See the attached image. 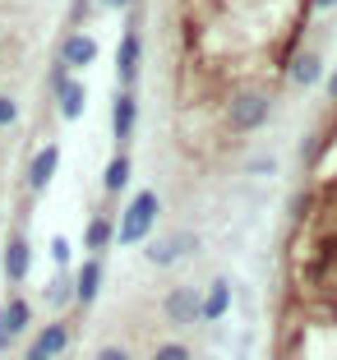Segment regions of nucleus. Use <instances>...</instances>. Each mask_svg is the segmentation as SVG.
I'll return each mask as SVG.
<instances>
[{"mask_svg": "<svg viewBox=\"0 0 337 360\" xmlns=\"http://www.w3.org/2000/svg\"><path fill=\"white\" fill-rule=\"evenodd\" d=\"M56 162H61V148H56V143L37 148V158H32V167H28V190L32 194H46V185H51V176H56Z\"/></svg>", "mask_w": 337, "mask_h": 360, "instance_id": "nucleus-5", "label": "nucleus"}, {"mask_svg": "<svg viewBox=\"0 0 337 360\" xmlns=\"http://www.w3.org/2000/svg\"><path fill=\"white\" fill-rule=\"evenodd\" d=\"M65 342H70V323H65V319H51V323L37 333V347H42L46 356H61Z\"/></svg>", "mask_w": 337, "mask_h": 360, "instance_id": "nucleus-14", "label": "nucleus"}, {"mask_svg": "<svg viewBox=\"0 0 337 360\" xmlns=\"http://www.w3.org/2000/svg\"><path fill=\"white\" fill-rule=\"evenodd\" d=\"M134 116H139V106H134V93L129 88H120L116 102H111V129H116V139L125 143L129 134H134Z\"/></svg>", "mask_w": 337, "mask_h": 360, "instance_id": "nucleus-7", "label": "nucleus"}, {"mask_svg": "<svg viewBox=\"0 0 337 360\" xmlns=\"http://www.w3.org/2000/svg\"><path fill=\"white\" fill-rule=\"evenodd\" d=\"M70 286H74V300H79V309H88V305L97 300V291H102V264H97V259H88V264L70 277Z\"/></svg>", "mask_w": 337, "mask_h": 360, "instance_id": "nucleus-4", "label": "nucleus"}, {"mask_svg": "<svg viewBox=\"0 0 337 360\" xmlns=\"http://www.w3.org/2000/svg\"><path fill=\"white\" fill-rule=\"evenodd\" d=\"M310 5H314V10H333L337 0H310Z\"/></svg>", "mask_w": 337, "mask_h": 360, "instance_id": "nucleus-27", "label": "nucleus"}, {"mask_svg": "<svg viewBox=\"0 0 337 360\" xmlns=\"http://www.w3.org/2000/svg\"><path fill=\"white\" fill-rule=\"evenodd\" d=\"M162 309H167V319L176 323V328H185V323L199 319V291H194V286H171L167 300H162Z\"/></svg>", "mask_w": 337, "mask_h": 360, "instance_id": "nucleus-3", "label": "nucleus"}, {"mask_svg": "<svg viewBox=\"0 0 337 360\" xmlns=\"http://www.w3.org/2000/svg\"><path fill=\"white\" fill-rule=\"evenodd\" d=\"M268 116H273V97L259 93V88H241L227 102V129L231 134H254V129L268 125Z\"/></svg>", "mask_w": 337, "mask_h": 360, "instance_id": "nucleus-1", "label": "nucleus"}, {"mask_svg": "<svg viewBox=\"0 0 337 360\" xmlns=\"http://www.w3.org/2000/svg\"><path fill=\"white\" fill-rule=\"evenodd\" d=\"M42 296H46V309H61L65 300L74 296V286H70V273H56L51 282H46V291H42Z\"/></svg>", "mask_w": 337, "mask_h": 360, "instance_id": "nucleus-18", "label": "nucleus"}, {"mask_svg": "<svg viewBox=\"0 0 337 360\" xmlns=\"http://www.w3.org/2000/svg\"><path fill=\"white\" fill-rule=\"evenodd\" d=\"M61 60H65V70H84V65L97 60V42L88 37V32H74V37H65Z\"/></svg>", "mask_w": 337, "mask_h": 360, "instance_id": "nucleus-6", "label": "nucleus"}, {"mask_svg": "<svg viewBox=\"0 0 337 360\" xmlns=\"http://www.w3.org/2000/svg\"><path fill=\"white\" fill-rule=\"evenodd\" d=\"M102 5H111V10H125L129 0H102Z\"/></svg>", "mask_w": 337, "mask_h": 360, "instance_id": "nucleus-28", "label": "nucleus"}, {"mask_svg": "<svg viewBox=\"0 0 337 360\" xmlns=\"http://www.w3.org/2000/svg\"><path fill=\"white\" fill-rule=\"evenodd\" d=\"M97 360H129V351L125 347H102V351H97Z\"/></svg>", "mask_w": 337, "mask_h": 360, "instance_id": "nucleus-23", "label": "nucleus"}, {"mask_svg": "<svg viewBox=\"0 0 337 360\" xmlns=\"http://www.w3.org/2000/svg\"><path fill=\"white\" fill-rule=\"evenodd\" d=\"M10 342L14 338H10V328H5V309H0V351H10Z\"/></svg>", "mask_w": 337, "mask_h": 360, "instance_id": "nucleus-25", "label": "nucleus"}, {"mask_svg": "<svg viewBox=\"0 0 337 360\" xmlns=\"http://www.w3.org/2000/svg\"><path fill=\"white\" fill-rule=\"evenodd\" d=\"M185 250H194V236L190 231H180L176 240H153V245H148V264L167 268V264H176V255H185Z\"/></svg>", "mask_w": 337, "mask_h": 360, "instance_id": "nucleus-11", "label": "nucleus"}, {"mask_svg": "<svg viewBox=\"0 0 337 360\" xmlns=\"http://www.w3.org/2000/svg\"><path fill=\"white\" fill-rule=\"evenodd\" d=\"M227 309H231V282H227V277H217V282L208 286V296H199V319H222L227 314Z\"/></svg>", "mask_w": 337, "mask_h": 360, "instance_id": "nucleus-10", "label": "nucleus"}, {"mask_svg": "<svg viewBox=\"0 0 337 360\" xmlns=\"http://www.w3.org/2000/svg\"><path fill=\"white\" fill-rule=\"evenodd\" d=\"M129 171H134L129 153H116V158L106 162V176H102V190H106V199H116V194H125V185H129Z\"/></svg>", "mask_w": 337, "mask_h": 360, "instance_id": "nucleus-12", "label": "nucleus"}, {"mask_svg": "<svg viewBox=\"0 0 337 360\" xmlns=\"http://www.w3.org/2000/svg\"><path fill=\"white\" fill-rule=\"evenodd\" d=\"M291 79H295V84H300V88H310V84H314V79H319V56H314V51L295 56V60H291Z\"/></svg>", "mask_w": 337, "mask_h": 360, "instance_id": "nucleus-17", "label": "nucleus"}, {"mask_svg": "<svg viewBox=\"0 0 337 360\" xmlns=\"http://www.w3.org/2000/svg\"><path fill=\"white\" fill-rule=\"evenodd\" d=\"M328 97L337 102V70H333V79H328Z\"/></svg>", "mask_w": 337, "mask_h": 360, "instance_id": "nucleus-26", "label": "nucleus"}, {"mask_svg": "<svg viewBox=\"0 0 337 360\" xmlns=\"http://www.w3.org/2000/svg\"><path fill=\"white\" fill-rule=\"evenodd\" d=\"M153 360H194V356H190L185 342H158V347H153Z\"/></svg>", "mask_w": 337, "mask_h": 360, "instance_id": "nucleus-19", "label": "nucleus"}, {"mask_svg": "<svg viewBox=\"0 0 337 360\" xmlns=\"http://www.w3.org/2000/svg\"><path fill=\"white\" fill-rule=\"evenodd\" d=\"M116 75H120V88H129L139 79V32L129 28L120 37V51H116Z\"/></svg>", "mask_w": 337, "mask_h": 360, "instance_id": "nucleus-8", "label": "nucleus"}, {"mask_svg": "<svg viewBox=\"0 0 337 360\" xmlns=\"http://www.w3.org/2000/svg\"><path fill=\"white\" fill-rule=\"evenodd\" d=\"M14 120H19V106H14V97H5V93H0V129H5V125H14Z\"/></svg>", "mask_w": 337, "mask_h": 360, "instance_id": "nucleus-20", "label": "nucleus"}, {"mask_svg": "<svg viewBox=\"0 0 337 360\" xmlns=\"http://www.w3.org/2000/svg\"><path fill=\"white\" fill-rule=\"evenodd\" d=\"M23 360H56V356H46V351H42V347H37V342H32V347H28V351H23Z\"/></svg>", "mask_w": 337, "mask_h": 360, "instance_id": "nucleus-24", "label": "nucleus"}, {"mask_svg": "<svg viewBox=\"0 0 337 360\" xmlns=\"http://www.w3.org/2000/svg\"><path fill=\"white\" fill-rule=\"evenodd\" d=\"M56 97H61V116H65V120H79V116H84V106H88V88H84V84L65 79V88H61Z\"/></svg>", "mask_w": 337, "mask_h": 360, "instance_id": "nucleus-13", "label": "nucleus"}, {"mask_svg": "<svg viewBox=\"0 0 337 360\" xmlns=\"http://www.w3.org/2000/svg\"><path fill=\"white\" fill-rule=\"evenodd\" d=\"M0 309H5V328H10V338L28 333V323H32V309H28V300H10V305H0Z\"/></svg>", "mask_w": 337, "mask_h": 360, "instance_id": "nucleus-16", "label": "nucleus"}, {"mask_svg": "<svg viewBox=\"0 0 337 360\" xmlns=\"http://www.w3.org/2000/svg\"><path fill=\"white\" fill-rule=\"evenodd\" d=\"M28 268H32L28 240H23V236H10V245H5V277H10V282H23Z\"/></svg>", "mask_w": 337, "mask_h": 360, "instance_id": "nucleus-9", "label": "nucleus"}, {"mask_svg": "<svg viewBox=\"0 0 337 360\" xmlns=\"http://www.w3.org/2000/svg\"><path fill=\"white\" fill-rule=\"evenodd\" d=\"M51 259H56V264H70V240H51Z\"/></svg>", "mask_w": 337, "mask_h": 360, "instance_id": "nucleus-21", "label": "nucleus"}, {"mask_svg": "<svg viewBox=\"0 0 337 360\" xmlns=\"http://www.w3.org/2000/svg\"><path fill=\"white\" fill-rule=\"evenodd\" d=\"M111 236H116V231H111V217H106V212H97L93 222H88V231H84V245L93 250V255H102L106 245H111Z\"/></svg>", "mask_w": 337, "mask_h": 360, "instance_id": "nucleus-15", "label": "nucleus"}, {"mask_svg": "<svg viewBox=\"0 0 337 360\" xmlns=\"http://www.w3.org/2000/svg\"><path fill=\"white\" fill-rule=\"evenodd\" d=\"M61 88H65V60H56L51 65V93H61Z\"/></svg>", "mask_w": 337, "mask_h": 360, "instance_id": "nucleus-22", "label": "nucleus"}, {"mask_svg": "<svg viewBox=\"0 0 337 360\" xmlns=\"http://www.w3.org/2000/svg\"><path fill=\"white\" fill-rule=\"evenodd\" d=\"M158 212H162L158 194H153V190H139L134 199H129V208L120 212V226H116L120 245H139V240H144V236L153 231V222H158Z\"/></svg>", "mask_w": 337, "mask_h": 360, "instance_id": "nucleus-2", "label": "nucleus"}]
</instances>
